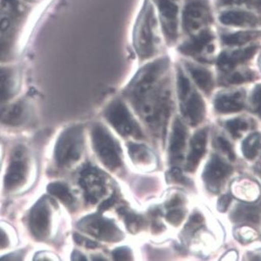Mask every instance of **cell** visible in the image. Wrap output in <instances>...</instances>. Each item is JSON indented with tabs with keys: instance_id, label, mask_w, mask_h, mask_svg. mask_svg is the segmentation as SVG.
I'll list each match as a JSON object with an SVG mask.
<instances>
[{
	"instance_id": "cell-1",
	"label": "cell",
	"mask_w": 261,
	"mask_h": 261,
	"mask_svg": "<svg viewBox=\"0 0 261 261\" xmlns=\"http://www.w3.org/2000/svg\"><path fill=\"white\" fill-rule=\"evenodd\" d=\"M169 60L164 58L144 66L131 81L127 92L146 120L165 133L169 109Z\"/></svg>"
},
{
	"instance_id": "cell-2",
	"label": "cell",
	"mask_w": 261,
	"mask_h": 261,
	"mask_svg": "<svg viewBox=\"0 0 261 261\" xmlns=\"http://www.w3.org/2000/svg\"><path fill=\"white\" fill-rule=\"evenodd\" d=\"M134 47L141 59H148L157 51V20L154 9L148 0L144 3L136 23L134 34Z\"/></svg>"
},
{
	"instance_id": "cell-3",
	"label": "cell",
	"mask_w": 261,
	"mask_h": 261,
	"mask_svg": "<svg viewBox=\"0 0 261 261\" xmlns=\"http://www.w3.org/2000/svg\"><path fill=\"white\" fill-rule=\"evenodd\" d=\"M19 17L17 1L3 0L0 4V60H6L11 51Z\"/></svg>"
},
{
	"instance_id": "cell-4",
	"label": "cell",
	"mask_w": 261,
	"mask_h": 261,
	"mask_svg": "<svg viewBox=\"0 0 261 261\" xmlns=\"http://www.w3.org/2000/svg\"><path fill=\"white\" fill-rule=\"evenodd\" d=\"M84 147L83 129L81 126L68 128L57 141L55 156L59 166H67L81 158Z\"/></svg>"
},
{
	"instance_id": "cell-5",
	"label": "cell",
	"mask_w": 261,
	"mask_h": 261,
	"mask_svg": "<svg viewBox=\"0 0 261 261\" xmlns=\"http://www.w3.org/2000/svg\"><path fill=\"white\" fill-rule=\"evenodd\" d=\"M93 147L106 167L115 170L120 167L122 161L119 146L101 125H95L91 131Z\"/></svg>"
},
{
	"instance_id": "cell-6",
	"label": "cell",
	"mask_w": 261,
	"mask_h": 261,
	"mask_svg": "<svg viewBox=\"0 0 261 261\" xmlns=\"http://www.w3.org/2000/svg\"><path fill=\"white\" fill-rule=\"evenodd\" d=\"M106 117L110 124L123 137H142L141 129L123 103L116 101L112 103L106 112Z\"/></svg>"
},
{
	"instance_id": "cell-7",
	"label": "cell",
	"mask_w": 261,
	"mask_h": 261,
	"mask_svg": "<svg viewBox=\"0 0 261 261\" xmlns=\"http://www.w3.org/2000/svg\"><path fill=\"white\" fill-rule=\"evenodd\" d=\"M78 228L104 241H119L123 237L120 230L113 222L98 215H91L84 218L78 224Z\"/></svg>"
},
{
	"instance_id": "cell-8",
	"label": "cell",
	"mask_w": 261,
	"mask_h": 261,
	"mask_svg": "<svg viewBox=\"0 0 261 261\" xmlns=\"http://www.w3.org/2000/svg\"><path fill=\"white\" fill-rule=\"evenodd\" d=\"M160 13L162 30L168 42H175L178 35V0H154Z\"/></svg>"
},
{
	"instance_id": "cell-9",
	"label": "cell",
	"mask_w": 261,
	"mask_h": 261,
	"mask_svg": "<svg viewBox=\"0 0 261 261\" xmlns=\"http://www.w3.org/2000/svg\"><path fill=\"white\" fill-rule=\"evenodd\" d=\"M28 171L29 165L24 149L21 147H17L13 152L6 174L4 179L6 188L13 190L21 187L26 180Z\"/></svg>"
},
{
	"instance_id": "cell-10",
	"label": "cell",
	"mask_w": 261,
	"mask_h": 261,
	"mask_svg": "<svg viewBox=\"0 0 261 261\" xmlns=\"http://www.w3.org/2000/svg\"><path fill=\"white\" fill-rule=\"evenodd\" d=\"M29 228L38 240H45L49 235L50 209L45 198L38 200L29 215Z\"/></svg>"
},
{
	"instance_id": "cell-11",
	"label": "cell",
	"mask_w": 261,
	"mask_h": 261,
	"mask_svg": "<svg viewBox=\"0 0 261 261\" xmlns=\"http://www.w3.org/2000/svg\"><path fill=\"white\" fill-rule=\"evenodd\" d=\"M210 19L208 7L203 0H193L184 12V27L188 33L194 34L207 24Z\"/></svg>"
},
{
	"instance_id": "cell-12",
	"label": "cell",
	"mask_w": 261,
	"mask_h": 261,
	"mask_svg": "<svg viewBox=\"0 0 261 261\" xmlns=\"http://www.w3.org/2000/svg\"><path fill=\"white\" fill-rule=\"evenodd\" d=\"M231 168L222 162L218 156H213L203 172V178L208 189L215 192L219 189L222 181L231 172Z\"/></svg>"
},
{
	"instance_id": "cell-13",
	"label": "cell",
	"mask_w": 261,
	"mask_h": 261,
	"mask_svg": "<svg viewBox=\"0 0 261 261\" xmlns=\"http://www.w3.org/2000/svg\"><path fill=\"white\" fill-rule=\"evenodd\" d=\"M187 136V129L182 124V122L178 119H175L172 126L170 147H169L170 161L174 165L182 162Z\"/></svg>"
},
{
	"instance_id": "cell-14",
	"label": "cell",
	"mask_w": 261,
	"mask_h": 261,
	"mask_svg": "<svg viewBox=\"0 0 261 261\" xmlns=\"http://www.w3.org/2000/svg\"><path fill=\"white\" fill-rule=\"evenodd\" d=\"M81 182L82 187L86 190L88 200L92 203L97 201L106 192L102 177L95 169H87L84 172Z\"/></svg>"
},
{
	"instance_id": "cell-15",
	"label": "cell",
	"mask_w": 261,
	"mask_h": 261,
	"mask_svg": "<svg viewBox=\"0 0 261 261\" xmlns=\"http://www.w3.org/2000/svg\"><path fill=\"white\" fill-rule=\"evenodd\" d=\"M207 130L201 129L194 134L190 141V149L187 157L186 169L188 172H194L206 151Z\"/></svg>"
},
{
	"instance_id": "cell-16",
	"label": "cell",
	"mask_w": 261,
	"mask_h": 261,
	"mask_svg": "<svg viewBox=\"0 0 261 261\" xmlns=\"http://www.w3.org/2000/svg\"><path fill=\"white\" fill-rule=\"evenodd\" d=\"M182 112L192 126H197L202 122L205 115V105L201 97L197 92L187 96L182 100Z\"/></svg>"
},
{
	"instance_id": "cell-17",
	"label": "cell",
	"mask_w": 261,
	"mask_h": 261,
	"mask_svg": "<svg viewBox=\"0 0 261 261\" xmlns=\"http://www.w3.org/2000/svg\"><path fill=\"white\" fill-rule=\"evenodd\" d=\"M28 116L27 108L23 102H16L0 109V121L10 126L21 125Z\"/></svg>"
},
{
	"instance_id": "cell-18",
	"label": "cell",
	"mask_w": 261,
	"mask_h": 261,
	"mask_svg": "<svg viewBox=\"0 0 261 261\" xmlns=\"http://www.w3.org/2000/svg\"><path fill=\"white\" fill-rule=\"evenodd\" d=\"M17 87V77L13 68L0 66V101L13 97Z\"/></svg>"
},
{
	"instance_id": "cell-19",
	"label": "cell",
	"mask_w": 261,
	"mask_h": 261,
	"mask_svg": "<svg viewBox=\"0 0 261 261\" xmlns=\"http://www.w3.org/2000/svg\"><path fill=\"white\" fill-rule=\"evenodd\" d=\"M212 36L209 32H202L196 36L194 39L179 47V51L188 56H196L200 54L206 45L210 43Z\"/></svg>"
},
{
	"instance_id": "cell-20",
	"label": "cell",
	"mask_w": 261,
	"mask_h": 261,
	"mask_svg": "<svg viewBox=\"0 0 261 261\" xmlns=\"http://www.w3.org/2000/svg\"><path fill=\"white\" fill-rule=\"evenodd\" d=\"M187 68L192 77L200 89L207 93L213 89V78L210 72L191 64L187 65Z\"/></svg>"
},
{
	"instance_id": "cell-21",
	"label": "cell",
	"mask_w": 261,
	"mask_h": 261,
	"mask_svg": "<svg viewBox=\"0 0 261 261\" xmlns=\"http://www.w3.org/2000/svg\"><path fill=\"white\" fill-rule=\"evenodd\" d=\"M256 17L250 13L243 11H229L220 17V21L225 25L241 26L245 23H253Z\"/></svg>"
},
{
	"instance_id": "cell-22",
	"label": "cell",
	"mask_w": 261,
	"mask_h": 261,
	"mask_svg": "<svg viewBox=\"0 0 261 261\" xmlns=\"http://www.w3.org/2000/svg\"><path fill=\"white\" fill-rule=\"evenodd\" d=\"M215 109L222 113H237L243 109V105L235 97L222 95L215 100Z\"/></svg>"
},
{
	"instance_id": "cell-23",
	"label": "cell",
	"mask_w": 261,
	"mask_h": 261,
	"mask_svg": "<svg viewBox=\"0 0 261 261\" xmlns=\"http://www.w3.org/2000/svg\"><path fill=\"white\" fill-rule=\"evenodd\" d=\"M260 141L261 136L258 133L251 134L245 140L243 143V152L246 159L251 160L256 157Z\"/></svg>"
},
{
	"instance_id": "cell-24",
	"label": "cell",
	"mask_w": 261,
	"mask_h": 261,
	"mask_svg": "<svg viewBox=\"0 0 261 261\" xmlns=\"http://www.w3.org/2000/svg\"><path fill=\"white\" fill-rule=\"evenodd\" d=\"M48 192L51 195L60 199L65 204L70 205L73 202V196L70 190L64 184L60 182H53L48 186Z\"/></svg>"
},
{
	"instance_id": "cell-25",
	"label": "cell",
	"mask_w": 261,
	"mask_h": 261,
	"mask_svg": "<svg viewBox=\"0 0 261 261\" xmlns=\"http://www.w3.org/2000/svg\"><path fill=\"white\" fill-rule=\"evenodd\" d=\"M235 218L237 221L258 223L259 221V209L255 206L243 205L237 209Z\"/></svg>"
},
{
	"instance_id": "cell-26",
	"label": "cell",
	"mask_w": 261,
	"mask_h": 261,
	"mask_svg": "<svg viewBox=\"0 0 261 261\" xmlns=\"http://www.w3.org/2000/svg\"><path fill=\"white\" fill-rule=\"evenodd\" d=\"M253 38V34L250 32H239L233 35L223 37V42L228 45H242L248 42Z\"/></svg>"
},
{
	"instance_id": "cell-27",
	"label": "cell",
	"mask_w": 261,
	"mask_h": 261,
	"mask_svg": "<svg viewBox=\"0 0 261 261\" xmlns=\"http://www.w3.org/2000/svg\"><path fill=\"white\" fill-rule=\"evenodd\" d=\"M178 94L180 101L185 99L190 92V83L188 78L184 74V72L178 69Z\"/></svg>"
},
{
	"instance_id": "cell-28",
	"label": "cell",
	"mask_w": 261,
	"mask_h": 261,
	"mask_svg": "<svg viewBox=\"0 0 261 261\" xmlns=\"http://www.w3.org/2000/svg\"><path fill=\"white\" fill-rule=\"evenodd\" d=\"M129 154L133 160L137 161V162H144L150 157V153L145 147L141 145H136L131 144L129 146Z\"/></svg>"
},
{
	"instance_id": "cell-29",
	"label": "cell",
	"mask_w": 261,
	"mask_h": 261,
	"mask_svg": "<svg viewBox=\"0 0 261 261\" xmlns=\"http://www.w3.org/2000/svg\"><path fill=\"white\" fill-rule=\"evenodd\" d=\"M227 129L234 137H240L241 131L246 130L248 128V124L240 119H232L226 122Z\"/></svg>"
},
{
	"instance_id": "cell-30",
	"label": "cell",
	"mask_w": 261,
	"mask_h": 261,
	"mask_svg": "<svg viewBox=\"0 0 261 261\" xmlns=\"http://www.w3.org/2000/svg\"><path fill=\"white\" fill-rule=\"evenodd\" d=\"M113 256L116 260H130L132 253L127 247H119L113 252Z\"/></svg>"
},
{
	"instance_id": "cell-31",
	"label": "cell",
	"mask_w": 261,
	"mask_h": 261,
	"mask_svg": "<svg viewBox=\"0 0 261 261\" xmlns=\"http://www.w3.org/2000/svg\"><path fill=\"white\" fill-rule=\"evenodd\" d=\"M184 216H185V213L184 211L173 210L168 213L166 218H167L168 222L172 225H178L182 222Z\"/></svg>"
},
{
	"instance_id": "cell-32",
	"label": "cell",
	"mask_w": 261,
	"mask_h": 261,
	"mask_svg": "<svg viewBox=\"0 0 261 261\" xmlns=\"http://www.w3.org/2000/svg\"><path fill=\"white\" fill-rule=\"evenodd\" d=\"M218 144L219 147L222 148L224 152L226 153L229 157L230 160L233 161L235 159V154L233 152L232 148H231V144H229L227 140L223 137H218Z\"/></svg>"
},
{
	"instance_id": "cell-33",
	"label": "cell",
	"mask_w": 261,
	"mask_h": 261,
	"mask_svg": "<svg viewBox=\"0 0 261 261\" xmlns=\"http://www.w3.org/2000/svg\"><path fill=\"white\" fill-rule=\"evenodd\" d=\"M126 222L130 231H137L138 227L141 225V220L134 214L126 215Z\"/></svg>"
},
{
	"instance_id": "cell-34",
	"label": "cell",
	"mask_w": 261,
	"mask_h": 261,
	"mask_svg": "<svg viewBox=\"0 0 261 261\" xmlns=\"http://www.w3.org/2000/svg\"><path fill=\"white\" fill-rule=\"evenodd\" d=\"M231 203V197L228 195H223L220 197L218 201V210L220 212H225Z\"/></svg>"
},
{
	"instance_id": "cell-35",
	"label": "cell",
	"mask_w": 261,
	"mask_h": 261,
	"mask_svg": "<svg viewBox=\"0 0 261 261\" xmlns=\"http://www.w3.org/2000/svg\"><path fill=\"white\" fill-rule=\"evenodd\" d=\"M253 105L256 107V110L261 114V86L256 87L252 98Z\"/></svg>"
},
{
	"instance_id": "cell-36",
	"label": "cell",
	"mask_w": 261,
	"mask_h": 261,
	"mask_svg": "<svg viewBox=\"0 0 261 261\" xmlns=\"http://www.w3.org/2000/svg\"><path fill=\"white\" fill-rule=\"evenodd\" d=\"M169 176L171 177L172 180L175 181L176 182H182V184H184V182H187V179H186L185 177L182 175V172L179 170V169H177V168H175V169H172L170 172H169Z\"/></svg>"
},
{
	"instance_id": "cell-37",
	"label": "cell",
	"mask_w": 261,
	"mask_h": 261,
	"mask_svg": "<svg viewBox=\"0 0 261 261\" xmlns=\"http://www.w3.org/2000/svg\"><path fill=\"white\" fill-rule=\"evenodd\" d=\"M244 81V76L240 73H234L229 78L230 83L234 84V85H240V84L243 83Z\"/></svg>"
},
{
	"instance_id": "cell-38",
	"label": "cell",
	"mask_w": 261,
	"mask_h": 261,
	"mask_svg": "<svg viewBox=\"0 0 261 261\" xmlns=\"http://www.w3.org/2000/svg\"><path fill=\"white\" fill-rule=\"evenodd\" d=\"M9 245V239L7 233L0 228V249H4L7 247Z\"/></svg>"
},
{
	"instance_id": "cell-39",
	"label": "cell",
	"mask_w": 261,
	"mask_h": 261,
	"mask_svg": "<svg viewBox=\"0 0 261 261\" xmlns=\"http://www.w3.org/2000/svg\"><path fill=\"white\" fill-rule=\"evenodd\" d=\"M115 202H116V199H115L114 197H111V198L106 200V201L103 202V203L100 205L99 210L105 211L106 210V209L109 208V207H111L112 205L114 204Z\"/></svg>"
},
{
	"instance_id": "cell-40",
	"label": "cell",
	"mask_w": 261,
	"mask_h": 261,
	"mask_svg": "<svg viewBox=\"0 0 261 261\" xmlns=\"http://www.w3.org/2000/svg\"><path fill=\"white\" fill-rule=\"evenodd\" d=\"M180 203L181 199L179 197H175L172 200H169L168 202L167 207H175V206L180 204Z\"/></svg>"
},
{
	"instance_id": "cell-41",
	"label": "cell",
	"mask_w": 261,
	"mask_h": 261,
	"mask_svg": "<svg viewBox=\"0 0 261 261\" xmlns=\"http://www.w3.org/2000/svg\"><path fill=\"white\" fill-rule=\"evenodd\" d=\"M72 259L73 260H87L86 258L78 251L73 252V254H72Z\"/></svg>"
},
{
	"instance_id": "cell-42",
	"label": "cell",
	"mask_w": 261,
	"mask_h": 261,
	"mask_svg": "<svg viewBox=\"0 0 261 261\" xmlns=\"http://www.w3.org/2000/svg\"><path fill=\"white\" fill-rule=\"evenodd\" d=\"M98 246V243H95V242L91 241V240H88L86 242V247L88 248L94 249L96 248Z\"/></svg>"
},
{
	"instance_id": "cell-43",
	"label": "cell",
	"mask_w": 261,
	"mask_h": 261,
	"mask_svg": "<svg viewBox=\"0 0 261 261\" xmlns=\"http://www.w3.org/2000/svg\"><path fill=\"white\" fill-rule=\"evenodd\" d=\"M73 237H74L75 242H76L77 244L81 245V243H83V237H81V236L78 235V234H74Z\"/></svg>"
},
{
	"instance_id": "cell-44",
	"label": "cell",
	"mask_w": 261,
	"mask_h": 261,
	"mask_svg": "<svg viewBox=\"0 0 261 261\" xmlns=\"http://www.w3.org/2000/svg\"><path fill=\"white\" fill-rule=\"evenodd\" d=\"M233 1H235V0H224V2L225 3H231L233 2Z\"/></svg>"
},
{
	"instance_id": "cell-45",
	"label": "cell",
	"mask_w": 261,
	"mask_h": 261,
	"mask_svg": "<svg viewBox=\"0 0 261 261\" xmlns=\"http://www.w3.org/2000/svg\"><path fill=\"white\" fill-rule=\"evenodd\" d=\"M27 1H29V2H36L38 0H27Z\"/></svg>"
}]
</instances>
